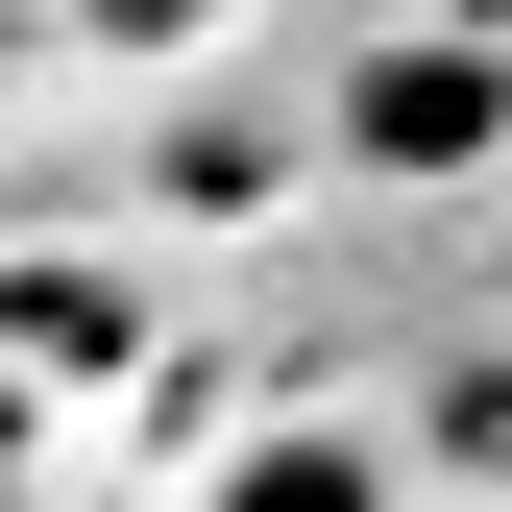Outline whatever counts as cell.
<instances>
[{
	"label": "cell",
	"instance_id": "1",
	"mask_svg": "<svg viewBox=\"0 0 512 512\" xmlns=\"http://www.w3.org/2000/svg\"><path fill=\"white\" fill-rule=\"evenodd\" d=\"M342 147L366 171H464L488 147V49H366V74H342Z\"/></svg>",
	"mask_w": 512,
	"mask_h": 512
},
{
	"label": "cell",
	"instance_id": "2",
	"mask_svg": "<svg viewBox=\"0 0 512 512\" xmlns=\"http://www.w3.org/2000/svg\"><path fill=\"white\" fill-rule=\"evenodd\" d=\"M220 512H391V488H366V439H244Z\"/></svg>",
	"mask_w": 512,
	"mask_h": 512
},
{
	"label": "cell",
	"instance_id": "3",
	"mask_svg": "<svg viewBox=\"0 0 512 512\" xmlns=\"http://www.w3.org/2000/svg\"><path fill=\"white\" fill-rule=\"evenodd\" d=\"M0 488H25V366H0Z\"/></svg>",
	"mask_w": 512,
	"mask_h": 512
}]
</instances>
